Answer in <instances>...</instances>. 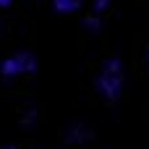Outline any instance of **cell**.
I'll return each instance as SVG.
<instances>
[{
	"label": "cell",
	"instance_id": "cell-1",
	"mask_svg": "<svg viewBox=\"0 0 149 149\" xmlns=\"http://www.w3.org/2000/svg\"><path fill=\"white\" fill-rule=\"evenodd\" d=\"M94 86L105 97V102H118L120 100L123 86H126V65H123L120 55H110L100 65L97 76H94Z\"/></svg>",
	"mask_w": 149,
	"mask_h": 149
},
{
	"label": "cell",
	"instance_id": "cell-2",
	"mask_svg": "<svg viewBox=\"0 0 149 149\" xmlns=\"http://www.w3.org/2000/svg\"><path fill=\"white\" fill-rule=\"evenodd\" d=\"M39 63H37V55L31 50H16L10 52L8 58L0 60V76L3 81H13L18 76H29V73H37Z\"/></svg>",
	"mask_w": 149,
	"mask_h": 149
},
{
	"label": "cell",
	"instance_id": "cell-3",
	"mask_svg": "<svg viewBox=\"0 0 149 149\" xmlns=\"http://www.w3.org/2000/svg\"><path fill=\"white\" fill-rule=\"evenodd\" d=\"M63 141H65L68 147L86 144V141H92V128H89L86 123H71V126L65 128V134H63Z\"/></svg>",
	"mask_w": 149,
	"mask_h": 149
},
{
	"label": "cell",
	"instance_id": "cell-4",
	"mask_svg": "<svg viewBox=\"0 0 149 149\" xmlns=\"http://www.w3.org/2000/svg\"><path fill=\"white\" fill-rule=\"evenodd\" d=\"M50 3H52V10L60 16H71L84 5V0H50Z\"/></svg>",
	"mask_w": 149,
	"mask_h": 149
},
{
	"label": "cell",
	"instance_id": "cell-5",
	"mask_svg": "<svg viewBox=\"0 0 149 149\" xmlns=\"http://www.w3.org/2000/svg\"><path fill=\"white\" fill-rule=\"evenodd\" d=\"M84 29H86L89 34H100V31L105 29V21H102V16L86 13V16H84Z\"/></svg>",
	"mask_w": 149,
	"mask_h": 149
},
{
	"label": "cell",
	"instance_id": "cell-6",
	"mask_svg": "<svg viewBox=\"0 0 149 149\" xmlns=\"http://www.w3.org/2000/svg\"><path fill=\"white\" fill-rule=\"evenodd\" d=\"M37 120H39L37 110H34V107H26V110L21 113V118H18V126H21L24 131H31V128L37 126Z\"/></svg>",
	"mask_w": 149,
	"mask_h": 149
},
{
	"label": "cell",
	"instance_id": "cell-7",
	"mask_svg": "<svg viewBox=\"0 0 149 149\" xmlns=\"http://www.w3.org/2000/svg\"><path fill=\"white\" fill-rule=\"evenodd\" d=\"M110 3H113V0H92V13H94V16H102V13H107Z\"/></svg>",
	"mask_w": 149,
	"mask_h": 149
},
{
	"label": "cell",
	"instance_id": "cell-8",
	"mask_svg": "<svg viewBox=\"0 0 149 149\" xmlns=\"http://www.w3.org/2000/svg\"><path fill=\"white\" fill-rule=\"evenodd\" d=\"M13 5V0H0V8H10Z\"/></svg>",
	"mask_w": 149,
	"mask_h": 149
},
{
	"label": "cell",
	"instance_id": "cell-9",
	"mask_svg": "<svg viewBox=\"0 0 149 149\" xmlns=\"http://www.w3.org/2000/svg\"><path fill=\"white\" fill-rule=\"evenodd\" d=\"M0 149H21V147H16V144H5V147H0Z\"/></svg>",
	"mask_w": 149,
	"mask_h": 149
},
{
	"label": "cell",
	"instance_id": "cell-10",
	"mask_svg": "<svg viewBox=\"0 0 149 149\" xmlns=\"http://www.w3.org/2000/svg\"><path fill=\"white\" fill-rule=\"evenodd\" d=\"M147 65H149V50H147Z\"/></svg>",
	"mask_w": 149,
	"mask_h": 149
},
{
	"label": "cell",
	"instance_id": "cell-11",
	"mask_svg": "<svg viewBox=\"0 0 149 149\" xmlns=\"http://www.w3.org/2000/svg\"><path fill=\"white\" fill-rule=\"evenodd\" d=\"M0 31H3V26H0Z\"/></svg>",
	"mask_w": 149,
	"mask_h": 149
}]
</instances>
